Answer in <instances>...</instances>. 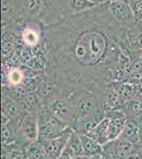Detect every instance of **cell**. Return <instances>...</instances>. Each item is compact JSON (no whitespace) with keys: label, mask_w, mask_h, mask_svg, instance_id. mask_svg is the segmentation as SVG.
Segmentation results:
<instances>
[{"label":"cell","mask_w":142,"mask_h":159,"mask_svg":"<svg viewBox=\"0 0 142 159\" xmlns=\"http://www.w3.org/2000/svg\"><path fill=\"white\" fill-rule=\"evenodd\" d=\"M21 132L28 140L36 141L39 138V121L33 114L27 115L21 122Z\"/></svg>","instance_id":"6da1fadb"},{"label":"cell","mask_w":142,"mask_h":159,"mask_svg":"<svg viewBox=\"0 0 142 159\" xmlns=\"http://www.w3.org/2000/svg\"><path fill=\"white\" fill-rule=\"evenodd\" d=\"M108 9L112 16L121 22H130L134 18L131 7L122 1H110Z\"/></svg>","instance_id":"7a4b0ae2"},{"label":"cell","mask_w":142,"mask_h":159,"mask_svg":"<svg viewBox=\"0 0 142 159\" xmlns=\"http://www.w3.org/2000/svg\"><path fill=\"white\" fill-rule=\"evenodd\" d=\"M70 135H71V133L66 130L63 135L59 136L57 138H55V139L46 141L45 147H46V150H47L48 155L53 158L58 159L62 152L64 151V148H66L67 143H68Z\"/></svg>","instance_id":"3957f363"},{"label":"cell","mask_w":142,"mask_h":159,"mask_svg":"<svg viewBox=\"0 0 142 159\" xmlns=\"http://www.w3.org/2000/svg\"><path fill=\"white\" fill-rule=\"evenodd\" d=\"M133 150V142L127 139H116L112 141V147L110 148L112 159H126L128 154Z\"/></svg>","instance_id":"277c9868"},{"label":"cell","mask_w":142,"mask_h":159,"mask_svg":"<svg viewBox=\"0 0 142 159\" xmlns=\"http://www.w3.org/2000/svg\"><path fill=\"white\" fill-rule=\"evenodd\" d=\"M66 130L59 129L57 127H54L52 125L42 121V120L39 121V138L43 141H45V142L59 137V136L63 135Z\"/></svg>","instance_id":"5b68a950"},{"label":"cell","mask_w":142,"mask_h":159,"mask_svg":"<svg viewBox=\"0 0 142 159\" xmlns=\"http://www.w3.org/2000/svg\"><path fill=\"white\" fill-rule=\"evenodd\" d=\"M51 112L55 115L56 117H58L59 119H62L63 121H65L67 118L71 116L70 107H69L66 100L62 98L55 100L53 102L52 106H51Z\"/></svg>","instance_id":"8992f818"},{"label":"cell","mask_w":142,"mask_h":159,"mask_svg":"<svg viewBox=\"0 0 142 159\" xmlns=\"http://www.w3.org/2000/svg\"><path fill=\"white\" fill-rule=\"evenodd\" d=\"M27 156L29 159H46L48 156L45 144L32 141L27 147Z\"/></svg>","instance_id":"52a82bcc"},{"label":"cell","mask_w":142,"mask_h":159,"mask_svg":"<svg viewBox=\"0 0 142 159\" xmlns=\"http://www.w3.org/2000/svg\"><path fill=\"white\" fill-rule=\"evenodd\" d=\"M101 121V120H100ZM100 121H95L94 117L91 115H86V116H82L81 119L77 122V127H79V132L81 135H88L94 129L97 124Z\"/></svg>","instance_id":"ba28073f"},{"label":"cell","mask_w":142,"mask_h":159,"mask_svg":"<svg viewBox=\"0 0 142 159\" xmlns=\"http://www.w3.org/2000/svg\"><path fill=\"white\" fill-rule=\"evenodd\" d=\"M81 137L85 154H87L89 156H95L98 154L102 153V148H101L100 143H98L97 141L91 139L87 135H81Z\"/></svg>","instance_id":"9c48e42d"},{"label":"cell","mask_w":142,"mask_h":159,"mask_svg":"<svg viewBox=\"0 0 142 159\" xmlns=\"http://www.w3.org/2000/svg\"><path fill=\"white\" fill-rule=\"evenodd\" d=\"M94 111V99L91 97H84L77 102V112L81 116L90 115Z\"/></svg>","instance_id":"30bf717a"},{"label":"cell","mask_w":142,"mask_h":159,"mask_svg":"<svg viewBox=\"0 0 142 159\" xmlns=\"http://www.w3.org/2000/svg\"><path fill=\"white\" fill-rule=\"evenodd\" d=\"M122 136L124 139L130 140L131 142H135L138 139V136H139L138 125L133 121H127L124 126V129L122 132Z\"/></svg>","instance_id":"8fae6325"},{"label":"cell","mask_w":142,"mask_h":159,"mask_svg":"<svg viewBox=\"0 0 142 159\" xmlns=\"http://www.w3.org/2000/svg\"><path fill=\"white\" fill-rule=\"evenodd\" d=\"M39 104V96L35 92H30L24 101L21 102V106L25 111L32 112L35 108H37Z\"/></svg>","instance_id":"7c38bea8"},{"label":"cell","mask_w":142,"mask_h":159,"mask_svg":"<svg viewBox=\"0 0 142 159\" xmlns=\"http://www.w3.org/2000/svg\"><path fill=\"white\" fill-rule=\"evenodd\" d=\"M68 144L70 145L72 150L74 151V153L76 154L77 157H81L84 154V148H83V142H82V137L81 134H76L72 133L69 138Z\"/></svg>","instance_id":"4fadbf2b"},{"label":"cell","mask_w":142,"mask_h":159,"mask_svg":"<svg viewBox=\"0 0 142 159\" xmlns=\"http://www.w3.org/2000/svg\"><path fill=\"white\" fill-rule=\"evenodd\" d=\"M119 99H120V94H119L117 91L112 90V89L108 90L106 96H105V101H106L105 102V104H106V108L108 110H112V109L115 108L119 103Z\"/></svg>","instance_id":"5bb4252c"},{"label":"cell","mask_w":142,"mask_h":159,"mask_svg":"<svg viewBox=\"0 0 142 159\" xmlns=\"http://www.w3.org/2000/svg\"><path fill=\"white\" fill-rule=\"evenodd\" d=\"M94 6L95 3L89 0H70V3H69V7L74 11H83V10L90 9Z\"/></svg>","instance_id":"9a60e30c"},{"label":"cell","mask_w":142,"mask_h":159,"mask_svg":"<svg viewBox=\"0 0 142 159\" xmlns=\"http://www.w3.org/2000/svg\"><path fill=\"white\" fill-rule=\"evenodd\" d=\"M42 7V0H25V9L29 15H36Z\"/></svg>","instance_id":"2e32d148"},{"label":"cell","mask_w":142,"mask_h":159,"mask_svg":"<svg viewBox=\"0 0 142 159\" xmlns=\"http://www.w3.org/2000/svg\"><path fill=\"white\" fill-rule=\"evenodd\" d=\"M53 90H54L53 84L49 83V82H42L37 89V94L39 96V98L46 99L52 94Z\"/></svg>","instance_id":"e0dca14e"},{"label":"cell","mask_w":142,"mask_h":159,"mask_svg":"<svg viewBox=\"0 0 142 159\" xmlns=\"http://www.w3.org/2000/svg\"><path fill=\"white\" fill-rule=\"evenodd\" d=\"M22 85L25 87V89L28 92H34L36 89H38V87L40 85V82L34 76H31V78H25L22 81Z\"/></svg>","instance_id":"ac0fdd59"},{"label":"cell","mask_w":142,"mask_h":159,"mask_svg":"<svg viewBox=\"0 0 142 159\" xmlns=\"http://www.w3.org/2000/svg\"><path fill=\"white\" fill-rule=\"evenodd\" d=\"M120 97L125 101H128L133 98L134 93H135V90H134V85L133 84H123L120 88Z\"/></svg>","instance_id":"d6986e66"},{"label":"cell","mask_w":142,"mask_h":159,"mask_svg":"<svg viewBox=\"0 0 142 159\" xmlns=\"http://www.w3.org/2000/svg\"><path fill=\"white\" fill-rule=\"evenodd\" d=\"M13 94H14V99L16 100L17 102L21 103V102L27 98L29 92L25 89V87L21 84V85H16L14 87V89H13Z\"/></svg>","instance_id":"ffe728a7"},{"label":"cell","mask_w":142,"mask_h":159,"mask_svg":"<svg viewBox=\"0 0 142 159\" xmlns=\"http://www.w3.org/2000/svg\"><path fill=\"white\" fill-rule=\"evenodd\" d=\"M3 112H6L10 118H14L19 114V108H18L16 103H14L13 101H10L7 103L3 104Z\"/></svg>","instance_id":"44dd1931"},{"label":"cell","mask_w":142,"mask_h":159,"mask_svg":"<svg viewBox=\"0 0 142 159\" xmlns=\"http://www.w3.org/2000/svg\"><path fill=\"white\" fill-rule=\"evenodd\" d=\"M130 107L131 111L133 112L134 115L136 116H140L142 114V100L140 99H135V100H131L130 102Z\"/></svg>","instance_id":"7402d4cb"},{"label":"cell","mask_w":142,"mask_h":159,"mask_svg":"<svg viewBox=\"0 0 142 159\" xmlns=\"http://www.w3.org/2000/svg\"><path fill=\"white\" fill-rule=\"evenodd\" d=\"M131 10L134 13V17L137 20L142 19V0H136L131 6Z\"/></svg>","instance_id":"603a6c76"},{"label":"cell","mask_w":142,"mask_h":159,"mask_svg":"<svg viewBox=\"0 0 142 159\" xmlns=\"http://www.w3.org/2000/svg\"><path fill=\"white\" fill-rule=\"evenodd\" d=\"M13 138H14V135H13L12 129L7 127V124L3 125L2 126V141H3V143L7 144L9 142H12Z\"/></svg>","instance_id":"cb8c5ba5"},{"label":"cell","mask_w":142,"mask_h":159,"mask_svg":"<svg viewBox=\"0 0 142 159\" xmlns=\"http://www.w3.org/2000/svg\"><path fill=\"white\" fill-rule=\"evenodd\" d=\"M13 50H14V45H13V43L10 42V40L4 39L3 43H2V56H3L4 58L9 57V56L12 54Z\"/></svg>","instance_id":"d4e9b609"},{"label":"cell","mask_w":142,"mask_h":159,"mask_svg":"<svg viewBox=\"0 0 142 159\" xmlns=\"http://www.w3.org/2000/svg\"><path fill=\"white\" fill-rule=\"evenodd\" d=\"M77 157L76 154L74 153V151L72 150L70 145L67 143L66 148H64V151L62 152L61 156L58 157V159H76Z\"/></svg>","instance_id":"484cf974"},{"label":"cell","mask_w":142,"mask_h":159,"mask_svg":"<svg viewBox=\"0 0 142 159\" xmlns=\"http://www.w3.org/2000/svg\"><path fill=\"white\" fill-rule=\"evenodd\" d=\"M127 80H128V83L130 84L136 85V84L140 83L142 81V72H136V71H133L131 73H130Z\"/></svg>","instance_id":"4316f807"},{"label":"cell","mask_w":142,"mask_h":159,"mask_svg":"<svg viewBox=\"0 0 142 159\" xmlns=\"http://www.w3.org/2000/svg\"><path fill=\"white\" fill-rule=\"evenodd\" d=\"M9 159H25V157H24V154L20 152V151L15 150L10 154Z\"/></svg>","instance_id":"83f0119b"},{"label":"cell","mask_w":142,"mask_h":159,"mask_svg":"<svg viewBox=\"0 0 142 159\" xmlns=\"http://www.w3.org/2000/svg\"><path fill=\"white\" fill-rule=\"evenodd\" d=\"M131 69H133V71H136V72H142V61H136L131 66Z\"/></svg>","instance_id":"f1b7e54d"},{"label":"cell","mask_w":142,"mask_h":159,"mask_svg":"<svg viewBox=\"0 0 142 159\" xmlns=\"http://www.w3.org/2000/svg\"><path fill=\"white\" fill-rule=\"evenodd\" d=\"M137 46H138L140 49H142V34H140L138 36V39H137Z\"/></svg>","instance_id":"f546056e"},{"label":"cell","mask_w":142,"mask_h":159,"mask_svg":"<svg viewBox=\"0 0 142 159\" xmlns=\"http://www.w3.org/2000/svg\"><path fill=\"white\" fill-rule=\"evenodd\" d=\"M89 1H91V2H94V3H100V2H103V1H105V0H89Z\"/></svg>","instance_id":"4dcf8cb0"},{"label":"cell","mask_w":142,"mask_h":159,"mask_svg":"<svg viewBox=\"0 0 142 159\" xmlns=\"http://www.w3.org/2000/svg\"><path fill=\"white\" fill-rule=\"evenodd\" d=\"M101 159H110V158H107V157H104V156H103V157H101Z\"/></svg>","instance_id":"1f68e13d"},{"label":"cell","mask_w":142,"mask_h":159,"mask_svg":"<svg viewBox=\"0 0 142 159\" xmlns=\"http://www.w3.org/2000/svg\"><path fill=\"white\" fill-rule=\"evenodd\" d=\"M140 60H141V61H142V53H141V55H140Z\"/></svg>","instance_id":"d6a6232c"},{"label":"cell","mask_w":142,"mask_h":159,"mask_svg":"<svg viewBox=\"0 0 142 159\" xmlns=\"http://www.w3.org/2000/svg\"><path fill=\"white\" fill-rule=\"evenodd\" d=\"M27 159H29V158H27Z\"/></svg>","instance_id":"836d02e7"}]
</instances>
